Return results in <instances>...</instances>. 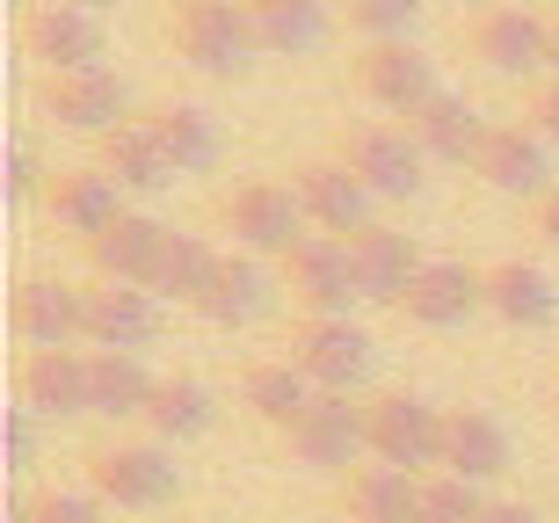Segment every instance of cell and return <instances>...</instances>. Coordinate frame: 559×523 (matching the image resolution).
<instances>
[{"label":"cell","mask_w":559,"mask_h":523,"mask_svg":"<svg viewBox=\"0 0 559 523\" xmlns=\"http://www.w3.org/2000/svg\"><path fill=\"white\" fill-rule=\"evenodd\" d=\"M87 495H103L109 509H167L182 495V465L175 443L145 437V443H103L87 459Z\"/></svg>","instance_id":"1"},{"label":"cell","mask_w":559,"mask_h":523,"mask_svg":"<svg viewBox=\"0 0 559 523\" xmlns=\"http://www.w3.org/2000/svg\"><path fill=\"white\" fill-rule=\"evenodd\" d=\"M175 51H182L197 73H211V81H240V73L262 59V37H254L248 0H204V8H182V15H175Z\"/></svg>","instance_id":"2"},{"label":"cell","mask_w":559,"mask_h":523,"mask_svg":"<svg viewBox=\"0 0 559 523\" xmlns=\"http://www.w3.org/2000/svg\"><path fill=\"white\" fill-rule=\"evenodd\" d=\"M443 421H451V407H436L421 393H378L371 400V459L429 480V465H443Z\"/></svg>","instance_id":"3"},{"label":"cell","mask_w":559,"mask_h":523,"mask_svg":"<svg viewBox=\"0 0 559 523\" xmlns=\"http://www.w3.org/2000/svg\"><path fill=\"white\" fill-rule=\"evenodd\" d=\"M290 364H298L320 393H356V385L371 378L378 349H371V335H364L349 313H342V320L306 313V320H298V335H290Z\"/></svg>","instance_id":"4"},{"label":"cell","mask_w":559,"mask_h":523,"mask_svg":"<svg viewBox=\"0 0 559 523\" xmlns=\"http://www.w3.org/2000/svg\"><path fill=\"white\" fill-rule=\"evenodd\" d=\"M284 284H290V298L320 320H342L349 298H364L356 254H349V240H334V233H306V240L284 254Z\"/></svg>","instance_id":"5"},{"label":"cell","mask_w":559,"mask_h":523,"mask_svg":"<svg viewBox=\"0 0 559 523\" xmlns=\"http://www.w3.org/2000/svg\"><path fill=\"white\" fill-rule=\"evenodd\" d=\"M356 87H364L378 109H393V117H421V109L443 95V87H436V59L407 37L364 44V51H356Z\"/></svg>","instance_id":"6"},{"label":"cell","mask_w":559,"mask_h":523,"mask_svg":"<svg viewBox=\"0 0 559 523\" xmlns=\"http://www.w3.org/2000/svg\"><path fill=\"white\" fill-rule=\"evenodd\" d=\"M473 59L501 81H538L545 66H552V22L531 15V8H487L473 22Z\"/></svg>","instance_id":"7"},{"label":"cell","mask_w":559,"mask_h":523,"mask_svg":"<svg viewBox=\"0 0 559 523\" xmlns=\"http://www.w3.org/2000/svg\"><path fill=\"white\" fill-rule=\"evenodd\" d=\"M290 451L312 473H349L356 459H371V407H356L349 393H320L306 407V421L290 429Z\"/></svg>","instance_id":"8"},{"label":"cell","mask_w":559,"mask_h":523,"mask_svg":"<svg viewBox=\"0 0 559 523\" xmlns=\"http://www.w3.org/2000/svg\"><path fill=\"white\" fill-rule=\"evenodd\" d=\"M342 161L371 182V197H421L429 189V153H421L415 131H400V124H356L342 139Z\"/></svg>","instance_id":"9"},{"label":"cell","mask_w":559,"mask_h":523,"mask_svg":"<svg viewBox=\"0 0 559 523\" xmlns=\"http://www.w3.org/2000/svg\"><path fill=\"white\" fill-rule=\"evenodd\" d=\"M400 313L415 328H429V335H451L473 313H487V270H473V262H421L407 298H400Z\"/></svg>","instance_id":"10"},{"label":"cell","mask_w":559,"mask_h":523,"mask_svg":"<svg viewBox=\"0 0 559 523\" xmlns=\"http://www.w3.org/2000/svg\"><path fill=\"white\" fill-rule=\"evenodd\" d=\"M298 204H306V218L320 233H334V240H356V233H371L378 218H371V182H364V175L349 168V161H306V168H298Z\"/></svg>","instance_id":"11"},{"label":"cell","mask_w":559,"mask_h":523,"mask_svg":"<svg viewBox=\"0 0 559 523\" xmlns=\"http://www.w3.org/2000/svg\"><path fill=\"white\" fill-rule=\"evenodd\" d=\"M226 226L233 240L248 254H290L298 240H306V204H298V189L284 182H240L233 189V204H226Z\"/></svg>","instance_id":"12"},{"label":"cell","mask_w":559,"mask_h":523,"mask_svg":"<svg viewBox=\"0 0 559 523\" xmlns=\"http://www.w3.org/2000/svg\"><path fill=\"white\" fill-rule=\"evenodd\" d=\"M22 407L44 421L95 415V349H29V364H22Z\"/></svg>","instance_id":"13"},{"label":"cell","mask_w":559,"mask_h":523,"mask_svg":"<svg viewBox=\"0 0 559 523\" xmlns=\"http://www.w3.org/2000/svg\"><path fill=\"white\" fill-rule=\"evenodd\" d=\"M473 175L501 197H552V139L538 124H495Z\"/></svg>","instance_id":"14"},{"label":"cell","mask_w":559,"mask_h":523,"mask_svg":"<svg viewBox=\"0 0 559 523\" xmlns=\"http://www.w3.org/2000/svg\"><path fill=\"white\" fill-rule=\"evenodd\" d=\"M51 117H59L66 131H95V139H109V131H124L131 117V87L109 73V66H87V73H51Z\"/></svg>","instance_id":"15"},{"label":"cell","mask_w":559,"mask_h":523,"mask_svg":"<svg viewBox=\"0 0 559 523\" xmlns=\"http://www.w3.org/2000/svg\"><path fill=\"white\" fill-rule=\"evenodd\" d=\"M153 335H160V298L145 284H95L87 292V349L139 356Z\"/></svg>","instance_id":"16"},{"label":"cell","mask_w":559,"mask_h":523,"mask_svg":"<svg viewBox=\"0 0 559 523\" xmlns=\"http://www.w3.org/2000/svg\"><path fill=\"white\" fill-rule=\"evenodd\" d=\"M44 204H51V218H59L66 233H81V248L131 211L124 204V182H117L109 168H59V175H51V189H44Z\"/></svg>","instance_id":"17"},{"label":"cell","mask_w":559,"mask_h":523,"mask_svg":"<svg viewBox=\"0 0 559 523\" xmlns=\"http://www.w3.org/2000/svg\"><path fill=\"white\" fill-rule=\"evenodd\" d=\"M29 51H37L51 73H87V66H103L109 37H103V15H87V8H66V0H44L37 15H29Z\"/></svg>","instance_id":"18"},{"label":"cell","mask_w":559,"mask_h":523,"mask_svg":"<svg viewBox=\"0 0 559 523\" xmlns=\"http://www.w3.org/2000/svg\"><path fill=\"white\" fill-rule=\"evenodd\" d=\"M167 233H175V226L145 218V211H124L109 233H95V240H87V270L103 276V284H145V292H153V270H160Z\"/></svg>","instance_id":"19"},{"label":"cell","mask_w":559,"mask_h":523,"mask_svg":"<svg viewBox=\"0 0 559 523\" xmlns=\"http://www.w3.org/2000/svg\"><path fill=\"white\" fill-rule=\"evenodd\" d=\"M15 335L29 349H73V342H87V292L81 284H51V276L22 284L15 292Z\"/></svg>","instance_id":"20"},{"label":"cell","mask_w":559,"mask_h":523,"mask_svg":"<svg viewBox=\"0 0 559 523\" xmlns=\"http://www.w3.org/2000/svg\"><path fill=\"white\" fill-rule=\"evenodd\" d=\"M509 459H516V451H509V429H501L487 407H451V421H443V473L487 487V480L509 473Z\"/></svg>","instance_id":"21"},{"label":"cell","mask_w":559,"mask_h":523,"mask_svg":"<svg viewBox=\"0 0 559 523\" xmlns=\"http://www.w3.org/2000/svg\"><path fill=\"white\" fill-rule=\"evenodd\" d=\"M270 270H262V254H226L218 262V276L204 284V298H197V313L211 320V328H254V320L270 313Z\"/></svg>","instance_id":"22"},{"label":"cell","mask_w":559,"mask_h":523,"mask_svg":"<svg viewBox=\"0 0 559 523\" xmlns=\"http://www.w3.org/2000/svg\"><path fill=\"white\" fill-rule=\"evenodd\" d=\"M487 313L509 320V328H552L559 320V284L538 270V262L509 254V262L487 270Z\"/></svg>","instance_id":"23"},{"label":"cell","mask_w":559,"mask_h":523,"mask_svg":"<svg viewBox=\"0 0 559 523\" xmlns=\"http://www.w3.org/2000/svg\"><path fill=\"white\" fill-rule=\"evenodd\" d=\"M349 254H356V284H364V298H378V306H400V298H407V284H415V270H421L415 240H407V233H393V226L356 233Z\"/></svg>","instance_id":"24"},{"label":"cell","mask_w":559,"mask_h":523,"mask_svg":"<svg viewBox=\"0 0 559 523\" xmlns=\"http://www.w3.org/2000/svg\"><path fill=\"white\" fill-rule=\"evenodd\" d=\"M407 124H415L421 153H429V161H451V168H473L479 146H487V131H495L465 95H436V103L421 109V117H407Z\"/></svg>","instance_id":"25"},{"label":"cell","mask_w":559,"mask_h":523,"mask_svg":"<svg viewBox=\"0 0 559 523\" xmlns=\"http://www.w3.org/2000/svg\"><path fill=\"white\" fill-rule=\"evenodd\" d=\"M145 429L160 443H197L218 429V393H211L197 371H175L160 378V393H153V407H145Z\"/></svg>","instance_id":"26"},{"label":"cell","mask_w":559,"mask_h":523,"mask_svg":"<svg viewBox=\"0 0 559 523\" xmlns=\"http://www.w3.org/2000/svg\"><path fill=\"white\" fill-rule=\"evenodd\" d=\"M240 400H248V415L254 421H270V429H298V421H306V407L312 400H320V385H312L306 371H298V364H248V378H240Z\"/></svg>","instance_id":"27"},{"label":"cell","mask_w":559,"mask_h":523,"mask_svg":"<svg viewBox=\"0 0 559 523\" xmlns=\"http://www.w3.org/2000/svg\"><path fill=\"white\" fill-rule=\"evenodd\" d=\"M145 124H153V139L167 146L175 175H204V168H218V153H226V139H218V117H211L204 103H160Z\"/></svg>","instance_id":"28"},{"label":"cell","mask_w":559,"mask_h":523,"mask_svg":"<svg viewBox=\"0 0 559 523\" xmlns=\"http://www.w3.org/2000/svg\"><path fill=\"white\" fill-rule=\"evenodd\" d=\"M349 523H421V473L356 465L349 473Z\"/></svg>","instance_id":"29"},{"label":"cell","mask_w":559,"mask_h":523,"mask_svg":"<svg viewBox=\"0 0 559 523\" xmlns=\"http://www.w3.org/2000/svg\"><path fill=\"white\" fill-rule=\"evenodd\" d=\"M248 15L262 51H276V59H306L328 44V0H248Z\"/></svg>","instance_id":"30"},{"label":"cell","mask_w":559,"mask_h":523,"mask_svg":"<svg viewBox=\"0 0 559 523\" xmlns=\"http://www.w3.org/2000/svg\"><path fill=\"white\" fill-rule=\"evenodd\" d=\"M95 168H109L117 182H124V197H160L167 182H175V161H167V146L153 139V124H124L103 139V161Z\"/></svg>","instance_id":"31"},{"label":"cell","mask_w":559,"mask_h":523,"mask_svg":"<svg viewBox=\"0 0 559 523\" xmlns=\"http://www.w3.org/2000/svg\"><path fill=\"white\" fill-rule=\"evenodd\" d=\"M153 393H160V378L145 371L139 356L95 349V415H109V421H145Z\"/></svg>","instance_id":"32"},{"label":"cell","mask_w":559,"mask_h":523,"mask_svg":"<svg viewBox=\"0 0 559 523\" xmlns=\"http://www.w3.org/2000/svg\"><path fill=\"white\" fill-rule=\"evenodd\" d=\"M218 262H226V254L211 248V240H197V233H167V248H160V270H153V298H175V306H197V298H204V284L218 276Z\"/></svg>","instance_id":"33"},{"label":"cell","mask_w":559,"mask_h":523,"mask_svg":"<svg viewBox=\"0 0 559 523\" xmlns=\"http://www.w3.org/2000/svg\"><path fill=\"white\" fill-rule=\"evenodd\" d=\"M487 487L457 480V473H429L421 480V523H487Z\"/></svg>","instance_id":"34"},{"label":"cell","mask_w":559,"mask_h":523,"mask_svg":"<svg viewBox=\"0 0 559 523\" xmlns=\"http://www.w3.org/2000/svg\"><path fill=\"white\" fill-rule=\"evenodd\" d=\"M342 15H349V29H364L371 44H393L407 37L421 22V0H342Z\"/></svg>","instance_id":"35"},{"label":"cell","mask_w":559,"mask_h":523,"mask_svg":"<svg viewBox=\"0 0 559 523\" xmlns=\"http://www.w3.org/2000/svg\"><path fill=\"white\" fill-rule=\"evenodd\" d=\"M29 523H109V502L103 495H81V487H51V495H37Z\"/></svg>","instance_id":"36"},{"label":"cell","mask_w":559,"mask_h":523,"mask_svg":"<svg viewBox=\"0 0 559 523\" xmlns=\"http://www.w3.org/2000/svg\"><path fill=\"white\" fill-rule=\"evenodd\" d=\"M29 465H37V415L15 407L8 415V473H29Z\"/></svg>","instance_id":"37"},{"label":"cell","mask_w":559,"mask_h":523,"mask_svg":"<svg viewBox=\"0 0 559 523\" xmlns=\"http://www.w3.org/2000/svg\"><path fill=\"white\" fill-rule=\"evenodd\" d=\"M531 124H538L545 139L559 146V73H552V81H538V87H531Z\"/></svg>","instance_id":"38"},{"label":"cell","mask_w":559,"mask_h":523,"mask_svg":"<svg viewBox=\"0 0 559 523\" xmlns=\"http://www.w3.org/2000/svg\"><path fill=\"white\" fill-rule=\"evenodd\" d=\"M8 189H15V197H37V153L29 146L8 153Z\"/></svg>","instance_id":"39"},{"label":"cell","mask_w":559,"mask_h":523,"mask_svg":"<svg viewBox=\"0 0 559 523\" xmlns=\"http://www.w3.org/2000/svg\"><path fill=\"white\" fill-rule=\"evenodd\" d=\"M538 240H545V248H559V189H552V197H538Z\"/></svg>","instance_id":"40"},{"label":"cell","mask_w":559,"mask_h":523,"mask_svg":"<svg viewBox=\"0 0 559 523\" xmlns=\"http://www.w3.org/2000/svg\"><path fill=\"white\" fill-rule=\"evenodd\" d=\"M487 523H545V509H531V502H495V509H487Z\"/></svg>","instance_id":"41"},{"label":"cell","mask_w":559,"mask_h":523,"mask_svg":"<svg viewBox=\"0 0 559 523\" xmlns=\"http://www.w3.org/2000/svg\"><path fill=\"white\" fill-rule=\"evenodd\" d=\"M66 8H87V15H103V8H109V0H66Z\"/></svg>","instance_id":"42"},{"label":"cell","mask_w":559,"mask_h":523,"mask_svg":"<svg viewBox=\"0 0 559 523\" xmlns=\"http://www.w3.org/2000/svg\"><path fill=\"white\" fill-rule=\"evenodd\" d=\"M552 73H559V15H552Z\"/></svg>","instance_id":"43"},{"label":"cell","mask_w":559,"mask_h":523,"mask_svg":"<svg viewBox=\"0 0 559 523\" xmlns=\"http://www.w3.org/2000/svg\"><path fill=\"white\" fill-rule=\"evenodd\" d=\"M182 8H204V0H182Z\"/></svg>","instance_id":"44"},{"label":"cell","mask_w":559,"mask_h":523,"mask_svg":"<svg viewBox=\"0 0 559 523\" xmlns=\"http://www.w3.org/2000/svg\"><path fill=\"white\" fill-rule=\"evenodd\" d=\"M552 407H559V393H552Z\"/></svg>","instance_id":"45"}]
</instances>
